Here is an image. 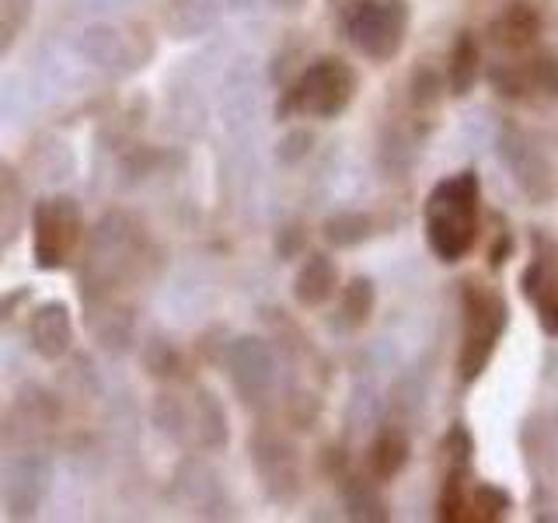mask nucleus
Instances as JSON below:
<instances>
[{
    "label": "nucleus",
    "mask_w": 558,
    "mask_h": 523,
    "mask_svg": "<svg viewBox=\"0 0 558 523\" xmlns=\"http://www.w3.org/2000/svg\"><path fill=\"white\" fill-rule=\"evenodd\" d=\"M520 290L537 311L545 331L558 336V244L545 234H534L531 262L520 276Z\"/></svg>",
    "instance_id": "nucleus-6"
},
{
    "label": "nucleus",
    "mask_w": 558,
    "mask_h": 523,
    "mask_svg": "<svg viewBox=\"0 0 558 523\" xmlns=\"http://www.w3.org/2000/svg\"><path fill=\"white\" fill-rule=\"evenodd\" d=\"M336 266L331 258L325 255H311L304 262V269L296 272V283H293V296L301 301L304 307H322L331 293H336Z\"/></svg>",
    "instance_id": "nucleus-8"
},
{
    "label": "nucleus",
    "mask_w": 558,
    "mask_h": 523,
    "mask_svg": "<svg viewBox=\"0 0 558 523\" xmlns=\"http://www.w3.org/2000/svg\"><path fill=\"white\" fill-rule=\"evenodd\" d=\"M84 238V217L74 199L52 196L35 206L32 217V252L43 269H63L77 255Z\"/></svg>",
    "instance_id": "nucleus-4"
},
{
    "label": "nucleus",
    "mask_w": 558,
    "mask_h": 523,
    "mask_svg": "<svg viewBox=\"0 0 558 523\" xmlns=\"http://www.w3.org/2000/svg\"><path fill=\"white\" fill-rule=\"evenodd\" d=\"M336 17L363 57L388 60L405 32V0H336Z\"/></svg>",
    "instance_id": "nucleus-2"
},
{
    "label": "nucleus",
    "mask_w": 558,
    "mask_h": 523,
    "mask_svg": "<svg viewBox=\"0 0 558 523\" xmlns=\"http://www.w3.org/2000/svg\"><path fill=\"white\" fill-rule=\"evenodd\" d=\"M409 461V440L401 433L388 429V433H380L377 436V443L371 450V467H374V475L377 478H395L401 467H405Z\"/></svg>",
    "instance_id": "nucleus-11"
},
{
    "label": "nucleus",
    "mask_w": 558,
    "mask_h": 523,
    "mask_svg": "<svg viewBox=\"0 0 558 523\" xmlns=\"http://www.w3.org/2000/svg\"><path fill=\"white\" fill-rule=\"evenodd\" d=\"M537 28H541V22H537V14L527 4H513L493 25L496 42H502V46H527V42H534Z\"/></svg>",
    "instance_id": "nucleus-10"
},
{
    "label": "nucleus",
    "mask_w": 558,
    "mask_h": 523,
    "mask_svg": "<svg viewBox=\"0 0 558 523\" xmlns=\"http://www.w3.org/2000/svg\"><path fill=\"white\" fill-rule=\"evenodd\" d=\"M506 328V304L499 293L471 283L464 293V336H461V356H458V374L461 380H475L488 356L496 353V342Z\"/></svg>",
    "instance_id": "nucleus-3"
},
{
    "label": "nucleus",
    "mask_w": 558,
    "mask_h": 523,
    "mask_svg": "<svg viewBox=\"0 0 558 523\" xmlns=\"http://www.w3.org/2000/svg\"><path fill=\"white\" fill-rule=\"evenodd\" d=\"M374 311V287L366 279H353L342 293V318L349 328H360Z\"/></svg>",
    "instance_id": "nucleus-12"
},
{
    "label": "nucleus",
    "mask_w": 558,
    "mask_h": 523,
    "mask_svg": "<svg viewBox=\"0 0 558 523\" xmlns=\"http://www.w3.org/2000/svg\"><path fill=\"white\" fill-rule=\"evenodd\" d=\"M356 92V77L342 60H318L307 74L293 84V92L283 101V112H304L331 119L339 115Z\"/></svg>",
    "instance_id": "nucleus-5"
},
{
    "label": "nucleus",
    "mask_w": 558,
    "mask_h": 523,
    "mask_svg": "<svg viewBox=\"0 0 558 523\" xmlns=\"http://www.w3.org/2000/svg\"><path fill=\"white\" fill-rule=\"evenodd\" d=\"M70 339H74V328H70V314L63 304H46L35 311L32 318V342L46 360H57L70 349Z\"/></svg>",
    "instance_id": "nucleus-7"
},
{
    "label": "nucleus",
    "mask_w": 558,
    "mask_h": 523,
    "mask_svg": "<svg viewBox=\"0 0 558 523\" xmlns=\"http://www.w3.org/2000/svg\"><path fill=\"white\" fill-rule=\"evenodd\" d=\"M426 238L436 258L458 262L478 238V179L471 171L444 179L426 199Z\"/></svg>",
    "instance_id": "nucleus-1"
},
{
    "label": "nucleus",
    "mask_w": 558,
    "mask_h": 523,
    "mask_svg": "<svg viewBox=\"0 0 558 523\" xmlns=\"http://www.w3.org/2000/svg\"><path fill=\"white\" fill-rule=\"evenodd\" d=\"M478 66H482L478 42L471 39V35H461V39L453 42V52H450V92L468 95L478 81Z\"/></svg>",
    "instance_id": "nucleus-9"
}]
</instances>
